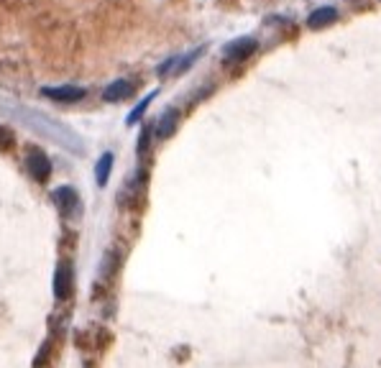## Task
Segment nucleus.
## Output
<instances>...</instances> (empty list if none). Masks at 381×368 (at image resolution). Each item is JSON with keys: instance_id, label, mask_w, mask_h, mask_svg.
Here are the masks:
<instances>
[{"instance_id": "obj_1", "label": "nucleus", "mask_w": 381, "mask_h": 368, "mask_svg": "<svg viewBox=\"0 0 381 368\" xmlns=\"http://www.w3.org/2000/svg\"><path fill=\"white\" fill-rule=\"evenodd\" d=\"M6 113L13 116L16 120H21L28 131L39 134L41 138H46V141L57 143V146L72 151V154H77V156L85 154V143H82V138H80V136H77L69 126H64V123H59V120H54V118L46 116V113L24 108V105H8Z\"/></svg>"}, {"instance_id": "obj_2", "label": "nucleus", "mask_w": 381, "mask_h": 368, "mask_svg": "<svg viewBox=\"0 0 381 368\" xmlns=\"http://www.w3.org/2000/svg\"><path fill=\"white\" fill-rule=\"evenodd\" d=\"M26 172L31 174V179L39 184H46L51 176V161L39 146H31L26 151Z\"/></svg>"}, {"instance_id": "obj_3", "label": "nucleus", "mask_w": 381, "mask_h": 368, "mask_svg": "<svg viewBox=\"0 0 381 368\" xmlns=\"http://www.w3.org/2000/svg\"><path fill=\"white\" fill-rule=\"evenodd\" d=\"M75 292V266L69 261H59L54 271V297L59 302H67Z\"/></svg>"}, {"instance_id": "obj_4", "label": "nucleus", "mask_w": 381, "mask_h": 368, "mask_svg": "<svg viewBox=\"0 0 381 368\" xmlns=\"http://www.w3.org/2000/svg\"><path fill=\"white\" fill-rule=\"evenodd\" d=\"M51 200H54V205L59 208V212L64 215V218H75L77 212H80V192H77L75 187H69V184H62V187H57L54 192H51Z\"/></svg>"}, {"instance_id": "obj_5", "label": "nucleus", "mask_w": 381, "mask_h": 368, "mask_svg": "<svg viewBox=\"0 0 381 368\" xmlns=\"http://www.w3.org/2000/svg\"><path fill=\"white\" fill-rule=\"evenodd\" d=\"M256 49H259V42L254 36H241V39H233L223 46V57H225V62H246Z\"/></svg>"}, {"instance_id": "obj_6", "label": "nucleus", "mask_w": 381, "mask_h": 368, "mask_svg": "<svg viewBox=\"0 0 381 368\" xmlns=\"http://www.w3.org/2000/svg\"><path fill=\"white\" fill-rule=\"evenodd\" d=\"M41 95H46V98L57 102H80L85 100L87 90L77 87V84H62V87H41Z\"/></svg>"}, {"instance_id": "obj_7", "label": "nucleus", "mask_w": 381, "mask_h": 368, "mask_svg": "<svg viewBox=\"0 0 381 368\" xmlns=\"http://www.w3.org/2000/svg\"><path fill=\"white\" fill-rule=\"evenodd\" d=\"M133 92H136V82H131V80H115V82H111L102 90V100L120 102V100H128Z\"/></svg>"}, {"instance_id": "obj_8", "label": "nucleus", "mask_w": 381, "mask_h": 368, "mask_svg": "<svg viewBox=\"0 0 381 368\" xmlns=\"http://www.w3.org/2000/svg\"><path fill=\"white\" fill-rule=\"evenodd\" d=\"M177 123H179V110L167 108L159 116V120L154 123V136H156V138H169V136L177 131Z\"/></svg>"}, {"instance_id": "obj_9", "label": "nucleus", "mask_w": 381, "mask_h": 368, "mask_svg": "<svg viewBox=\"0 0 381 368\" xmlns=\"http://www.w3.org/2000/svg\"><path fill=\"white\" fill-rule=\"evenodd\" d=\"M338 21V8H333V6H322V8L313 10L310 16H307V28H313V31H320V28H328Z\"/></svg>"}, {"instance_id": "obj_10", "label": "nucleus", "mask_w": 381, "mask_h": 368, "mask_svg": "<svg viewBox=\"0 0 381 368\" xmlns=\"http://www.w3.org/2000/svg\"><path fill=\"white\" fill-rule=\"evenodd\" d=\"M113 161H115V156H113L111 151H105L100 159H97V164H95V182L100 184V187H105V184H108V179H111Z\"/></svg>"}, {"instance_id": "obj_11", "label": "nucleus", "mask_w": 381, "mask_h": 368, "mask_svg": "<svg viewBox=\"0 0 381 368\" xmlns=\"http://www.w3.org/2000/svg\"><path fill=\"white\" fill-rule=\"evenodd\" d=\"M154 98H156V92H149V95H146L144 100L138 102V105H136V108L131 110V113H128V118H126V123H128V126H136V123H138V120L144 118V113H146V110H149V105H151Z\"/></svg>"}, {"instance_id": "obj_12", "label": "nucleus", "mask_w": 381, "mask_h": 368, "mask_svg": "<svg viewBox=\"0 0 381 368\" xmlns=\"http://www.w3.org/2000/svg\"><path fill=\"white\" fill-rule=\"evenodd\" d=\"M13 143H16V136L10 134V131H8L6 126H0V149L6 151V149H10Z\"/></svg>"}, {"instance_id": "obj_13", "label": "nucleus", "mask_w": 381, "mask_h": 368, "mask_svg": "<svg viewBox=\"0 0 381 368\" xmlns=\"http://www.w3.org/2000/svg\"><path fill=\"white\" fill-rule=\"evenodd\" d=\"M154 136V128L146 126L144 131H141V138H138V154H144L146 149H149V138Z\"/></svg>"}]
</instances>
